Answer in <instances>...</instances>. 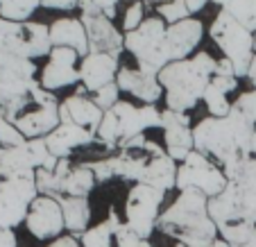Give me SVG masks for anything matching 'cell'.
I'll return each mask as SVG.
<instances>
[{
	"instance_id": "obj_14",
	"label": "cell",
	"mask_w": 256,
	"mask_h": 247,
	"mask_svg": "<svg viewBox=\"0 0 256 247\" xmlns=\"http://www.w3.org/2000/svg\"><path fill=\"white\" fill-rule=\"evenodd\" d=\"M161 130H164V138H166V152L177 164L186 161L190 152H195V136L188 114L164 109L161 112Z\"/></svg>"
},
{
	"instance_id": "obj_31",
	"label": "cell",
	"mask_w": 256,
	"mask_h": 247,
	"mask_svg": "<svg viewBox=\"0 0 256 247\" xmlns=\"http://www.w3.org/2000/svg\"><path fill=\"white\" fill-rule=\"evenodd\" d=\"M41 7V0H0V18L25 23Z\"/></svg>"
},
{
	"instance_id": "obj_17",
	"label": "cell",
	"mask_w": 256,
	"mask_h": 247,
	"mask_svg": "<svg viewBox=\"0 0 256 247\" xmlns=\"http://www.w3.org/2000/svg\"><path fill=\"white\" fill-rule=\"evenodd\" d=\"M202 36H204V25L202 20L193 18V16L186 20H179L174 25H168L166 28V44H168L170 64L193 57Z\"/></svg>"
},
{
	"instance_id": "obj_5",
	"label": "cell",
	"mask_w": 256,
	"mask_h": 247,
	"mask_svg": "<svg viewBox=\"0 0 256 247\" xmlns=\"http://www.w3.org/2000/svg\"><path fill=\"white\" fill-rule=\"evenodd\" d=\"M216 59L208 52H195L184 62H172L159 73V82L166 91V109L186 114L200 100L216 73Z\"/></svg>"
},
{
	"instance_id": "obj_6",
	"label": "cell",
	"mask_w": 256,
	"mask_h": 247,
	"mask_svg": "<svg viewBox=\"0 0 256 247\" xmlns=\"http://www.w3.org/2000/svg\"><path fill=\"white\" fill-rule=\"evenodd\" d=\"M50 25L36 20H16L0 18V62L7 59H39L50 54Z\"/></svg>"
},
{
	"instance_id": "obj_41",
	"label": "cell",
	"mask_w": 256,
	"mask_h": 247,
	"mask_svg": "<svg viewBox=\"0 0 256 247\" xmlns=\"http://www.w3.org/2000/svg\"><path fill=\"white\" fill-rule=\"evenodd\" d=\"M78 5L80 0H41V7H48V10H72Z\"/></svg>"
},
{
	"instance_id": "obj_40",
	"label": "cell",
	"mask_w": 256,
	"mask_h": 247,
	"mask_svg": "<svg viewBox=\"0 0 256 247\" xmlns=\"http://www.w3.org/2000/svg\"><path fill=\"white\" fill-rule=\"evenodd\" d=\"M114 240H116V245L118 247H138L140 242L145 240V238H140L136 232H132L130 227H127L125 222L118 227V232L114 234Z\"/></svg>"
},
{
	"instance_id": "obj_29",
	"label": "cell",
	"mask_w": 256,
	"mask_h": 247,
	"mask_svg": "<svg viewBox=\"0 0 256 247\" xmlns=\"http://www.w3.org/2000/svg\"><path fill=\"white\" fill-rule=\"evenodd\" d=\"M222 12L238 20L242 28L256 34V0H213Z\"/></svg>"
},
{
	"instance_id": "obj_39",
	"label": "cell",
	"mask_w": 256,
	"mask_h": 247,
	"mask_svg": "<svg viewBox=\"0 0 256 247\" xmlns=\"http://www.w3.org/2000/svg\"><path fill=\"white\" fill-rule=\"evenodd\" d=\"M145 20V12H143V2H132L127 7V12L122 14V30L125 32H134L140 28V23Z\"/></svg>"
},
{
	"instance_id": "obj_16",
	"label": "cell",
	"mask_w": 256,
	"mask_h": 247,
	"mask_svg": "<svg viewBox=\"0 0 256 247\" xmlns=\"http://www.w3.org/2000/svg\"><path fill=\"white\" fill-rule=\"evenodd\" d=\"M118 118V130H120V146L127 143L130 138L145 134V130L152 127H161V112L154 104H143V107H134L132 102H118L112 109ZM120 150V148H118Z\"/></svg>"
},
{
	"instance_id": "obj_52",
	"label": "cell",
	"mask_w": 256,
	"mask_h": 247,
	"mask_svg": "<svg viewBox=\"0 0 256 247\" xmlns=\"http://www.w3.org/2000/svg\"><path fill=\"white\" fill-rule=\"evenodd\" d=\"M0 182H2V180H0Z\"/></svg>"
},
{
	"instance_id": "obj_32",
	"label": "cell",
	"mask_w": 256,
	"mask_h": 247,
	"mask_svg": "<svg viewBox=\"0 0 256 247\" xmlns=\"http://www.w3.org/2000/svg\"><path fill=\"white\" fill-rule=\"evenodd\" d=\"M34 182H36V190H39V195L54 198V200L64 198V180L54 174V170L39 168L36 174H34Z\"/></svg>"
},
{
	"instance_id": "obj_12",
	"label": "cell",
	"mask_w": 256,
	"mask_h": 247,
	"mask_svg": "<svg viewBox=\"0 0 256 247\" xmlns=\"http://www.w3.org/2000/svg\"><path fill=\"white\" fill-rule=\"evenodd\" d=\"M39 198L34 177H16L0 182V227L14 229L25 222L32 202Z\"/></svg>"
},
{
	"instance_id": "obj_46",
	"label": "cell",
	"mask_w": 256,
	"mask_h": 247,
	"mask_svg": "<svg viewBox=\"0 0 256 247\" xmlns=\"http://www.w3.org/2000/svg\"><path fill=\"white\" fill-rule=\"evenodd\" d=\"M206 2H208V0H186V5H188L190 16L198 14V12H202L204 7H206Z\"/></svg>"
},
{
	"instance_id": "obj_27",
	"label": "cell",
	"mask_w": 256,
	"mask_h": 247,
	"mask_svg": "<svg viewBox=\"0 0 256 247\" xmlns=\"http://www.w3.org/2000/svg\"><path fill=\"white\" fill-rule=\"evenodd\" d=\"M122 222L125 220H120V216L116 214V208H112L106 220H102L96 227H88L80 236V245L82 247H114V234L118 232V227Z\"/></svg>"
},
{
	"instance_id": "obj_37",
	"label": "cell",
	"mask_w": 256,
	"mask_h": 247,
	"mask_svg": "<svg viewBox=\"0 0 256 247\" xmlns=\"http://www.w3.org/2000/svg\"><path fill=\"white\" fill-rule=\"evenodd\" d=\"M118 96H120V88H118L116 82H112V84H106V86H102L100 91L93 96V102H96L102 112H109V109H114L118 102H120Z\"/></svg>"
},
{
	"instance_id": "obj_11",
	"label": "cell",
	"mask_w": 256,
	"mask_h": 247,
	"mask_svg": "<svg viewBox=\"0 0 256 247\" xmlns=\"http://www.w3.org/2000/svg\"><path fill=\"white\" fill-rule=\"evenodd\" d=\"M164 198L166 195L161 190L145 184H134L125 200V224L148 240L159 222V208Z\"/></svg>"
},
{
	"instance_id": "obj_43",
	"label": "cell",
	"mask_w": 256,
	"mask_h": 247,
	"mask_svg": "<svg viewBox=\"0 0 256 247\" xmlns=\"http://www.w3.org/2000/svg\"><path fill=\"white\" fill-rule=\"evenodd\" d=\"M93 2H96L98 7H100L102 12H104L106 16H109V18H116V5L118 2H120V0H93Z\"/></svg>"
},
{
	"instance_id": "obj_20",
	"label": "cell",
	"mask_w": 256,
	"mask_h": 247,
	"mask_svg": "<svg viewBox=\"0 0 256 247\" xmlns=\"http://www.w3.org/2000/svg\"><path fill=\"white\" fill-rule=\"evenodd\" d=\"M116 84L120 91L132 93L143 104H156L164 98V86H161L159 78L150 73H143L140 68H120Z\"/></svg>"
},
{
	"instance_id": "obj_26",
	"label": "cell",
	"mask_w": 256,
	"mask_h": 247,
	"mask_svg": "<svg viewBox=\"0 0 256 247\" xmlns=\"http://www.w3.org/2000/svg\"><path fill=\"white\" fill-rule=\"evenodd\" d=\"M64 211V224L70 236L80 238L91 224V204L88 198H62L59 200Z\"/></svg>"
},
{
	"instance_id": "obj_23",
	"label": "cell",
	"mask_w": 256,
	"mask_h": 247,
	"mask_svg": "<svg viewBox=\"0 0 256 247\" xmlns=\"http://www.w3.org/2000/svg\"><path fill=\"white\" fill-rule=\"evenodd\" d=\"M52 48H72L80 57L88 54V36L80 18H57L50 25Z\"/></svg>"
},
{
	"instance_id": "obj_15",
	"label": "cell",
	"mask_w": 256,
	"mask_h": 247,
	"mask_svg": "<svg viewBox=\"0 0 256 247\" xmlns=\"http://www.w3.org/2000/svg\"><path fill=\"white\" fill-rule=\"evenodd\" d=\"M78 57L72 48H52L48 54V64L41 70V86L46 91L54 93L59 88L72 86L80 82V68H78Z\"/></svg>"
},
{
	"instance_id": "obj_1",
	"label": "cell",
	"mask_w": 256,
	"mask_h": 247,
	"mask_svg": "<svg viewBox=\"0 0 256 247\" xmlns=\"http://www.w3.org/2000/svg\"><path fill=\"white\" fill-rule=\"evenodd\" d=\"M195 150L218 164H232L242 156H256V125L232 107L224 118H204L193 127Z\"/></svg>"
},
{
	"instance_id": "obj_24",
	"label": "cell",
	"mask_w": 256,
	"mask_h": 247,
	"mask_svg": "<svg viewBox=\"0 0 256 247\" xmlns=\"http://www.w3.org/2000/svg\"><path fill=\"white\" fill-rule=\"evenodd\" d=\"M39 170L36 159L30 150V140L25 146H14L0 150V180H16V177H34Z\"/></svg>"
},
{
	"instance_id": "obj_9",
	"label": "cell",
	"mask_w": 256,
	"mask_h": 247,
	"mask_svg": "<svg viewBox=\"0 0 256 247\" xmlns=\"http://www.w3.org/2000/svg\"><path fill=\"white\" fill-rule=\"evenodd\" d=\"M80 20L84 23L88 36V52L96 54H112L120 57L125 50V34L114 25V20L93 2V0H80Z\"/></svg>"
},
{
	"instance_id": "obj_51",
	"label": "cell",
	"mask_w": 256,
	"mask_h": 247,
	"mask_svg": "<svg viewBox=\"0 0 256 247\" xmlns=\"http://www.w3.org/2000/svg\"><path fill=\"white\" fill-rule=\"evenodd\" d=\"M174 247H186V245H182V242H177V245H174Z\"/></svg>"
},
{
	"instance_id": "obj_4",
	"label": "cell",
	"mask_w": 256,
	"mask_h": 247,
	"mask_svg": "<svg viewBox=\"0 0 256 247\" xmlns=\"http://www.w3.org/2000/svg\"><path fill=\"white\" fill-rule=\"evenodd\" d=\"M57 102V96L36 82V64L32 59L0 62V118L14 122L34 107Z\"/></svg>"
},
{
	"instance_id": "obj_45",
	"label": "cell",
	"mask_w": 256,
	"mask_h": 247,
	"mask_svg": "<svg viewBox=\"0 0 256 247\" xmlns=\"http://www.w3.org/2000/svg\"><path fill=\"white\" fill-rule=\"evenodd\" d=\"M70 170H72L70 161H68V159H59L57 168H54V174H57V177H62V180H66L68 174H70Z\"/></svg>"
},
{
	"instance_id": "obj_47",
	"label": "cell",
	"mask_w": 256,
	"mask_h": 247,
	"mask_svg": "<svg viewBox=\"0 0 256 247\" xmlns=\"http://www.w3.org/2000/svg\"><path fill=\"white\" fill-rule=\"evenodd\" d=\"M247 80H250L252 84H254V88H256V52H254V57H252V64H250V68H247V75H245Z\"/></svg>"
},
{
	"instance_id": "obj_48",
	"label": "cell",
	"mask_w": 256,
	"mask_h": 247,
	"mask_svg": "<svg viewBox=\"0 0 256 247\" xmlns=\"http://www.w3.org/2000/svg\"><path fill=\"white\" fill-rule=\"evenodd\" d=\"M213 247H232V245H229V242L224 240V238H220V236H218L216 240H213Z\"/></svg>"
},
{
	"instance_id": "obj_8",
	"label": "cell",
	"mask_w": 256,
	"mask_h": 247,
	"mask_svg": "<svg viewBox=\"0 0 256 247\" xmlns=\"http://www.w3.org/2000/svg\"><path fill=\"white\" fill-rule=\"evenodd\" d=\"M208 34H211L213 44L222 50L224 59L234 64V70L238 78H245L252 57H254V34L222 10L213 18Z\"/></svg>"
},
{
	"instance_id": "obj_19",
	"label": "cell",
	"mask_w": 256,
	"mask_h": 247,
	"mask_svg": "<svg viewBox=\"0 0 256 247\" xmlns=\"http://www.w3.org/2000/svg\"><path fill=\"white\" fill-rule=\"evenodd\" d=\"M86 93L88 91L82 86L78 93H72L70 98H66V100L59 104V118H62V122H75V125H80V127L98 132L104 112L98 107L91 98H86Z\"/></svg>"
},
{
	"instance_id": "obj_10",
	"label": "cell",
	"mask_w": 256,
	"mask_h": 247,
	"mask_svg": "<svg viewBox=\"0 0 256 247\" xmlns=\"http://www.w3.org/2000/svg\"><path fill=\"white\" fill-rule=\"evenodd\" d=\"M177 188H195L206 195L208 200H213L227 188V174L222 168H218L213 159L195 150L177 168Z\"/></svg>"
},
{
	"instance_id": "obj_7",
	"label": "cell",
	"mask_w": 256,
	"mask_h": 247,
	"mask_svg": "<svg viewBox=\"0 0 256 247\" xmlns=\"http://www.w3.org/2000/svg\"><path fill=\"white\" fill-rule=\"evenodd\" d=\"M166 28L168 25L159 16H148L140 23L138 30L125 32V48L138 62V68L143 73L156 75L170 64L168 44H166Z\"/></svg>"
},
{
	"instance_id": "obj_30",
	"label": "cell",
	"mask_w": 256,
	"mask_h": 247,
	"mask_svg": "<svg viewBox=\"0 0 256 247\" xmlns=\"http://www.w3.org/2000/svg\"><path fill=\"white\" fill-rule=\"evenodd\" d=\"M218 234L232 247H256V224H224V227H218Z\"/></svg>"
},
{
	"instance_id": "obj_18",
	"label": "cell",
	"mask_w": 256,
	"mask_h": 247,
	"mask_svg": "<svg viewBox=\"0 0 256 247\" xmlns=\"http://www.w3.org/2000/svg\"><path fill=\"white\" fill-rule=\"evenodd\" d=\"M118 70H120L118 57L88 52L86 57H82V64H80V82L86 91L98 93L102 86L116 82Z\"/></svg>"
},
{
	"instance_id": "obj_2",
	"label": "cell",
	"mask_w": 256,
	"mask_h": 247,
	"mask_svg": "<svg viewBox=\"0 0 256 247\" xmlns=\"http://www.w3.org/2000/svg\"><path fill=\"white\" fill-rule=\"evenodd\" d=\"M156 229L186 247H213L220 236L208 214V198L195 188L179 190L177 200L159 216Z\"/></svg>"
},
{
	"instance_id": "obj_28",
	"label": "cell",
	"mask_w": 256,
	"mask_h": 247,
	"mask_svg": "<svg viewBox=\"0 0 256 247\" xmlns=\"http://www.w3.org/2000/svg\"><path fill=\"white\" fill-rule=\"evenodd\" d=\"M96 184V174L86 164L72 166L70 174L64 180V198H88Z\"/></svg>"
},
{
	"instance_id": "obj_38",
	"label": "cell",
	"mask_w": 256,
	"mask_h": 247,
	"mask_svg": "<svg viewBox=\"0 0 256 247\" xmlns=\"http://www.w3.org/2000/svg\"><path fill=\"white\" fill-rule=\"evenodd\" d=\"M232 107L236 109V112L245 114V116L256 125V88H252V91H247V93H240Z\"/></svg>"
},
{
	"instance_id": "obj_3",
	"label": "cell",
	"mask_w": 256,
	"mask_h": 247,
	"mask_svg": "<svg viewBox=\"0 0 256 247\" xmlns=\"http://www.w3.org/2000/svg\"><path fill=\"white\" fill-rule=\"evenodd\" d=\"M227 188L208 200V214L216 227L224 224H256V156H242L222 166Z\"/></svg>"
},
{
	"instance_id": "obj_33",
	"label": "cell",
	"mask_w": 256,
	"mask_h": 247,
	"mask_svg": "<svg viewBox=\"0 0 256 247\" xmlns=\"http://www.w3.org/2000/svg\"><path fill=\"white\" fill-rule=\"evenodd\" d=\"M211 84L224 93H234L238 88V75H236L234 64L229 62V59L222 57L216 64V73H213V78H211Z\"/></svg>"
},
{
	"instance_id": "obj_50",
	"label": "cell",
	"mask_w": 256,
	"mask_h": 247,
	"mask_svg": "<svg viewBox=\"0 0 256 247\" xmlns=\"http://www.w3.org/2000/svg\"><path fill=\"white\" fill-rule=\"evenodd\" d=\"M254 52H256V34H254Z\"/></svg>"
},
{
	"instance_id": "obj_42",
	"label": "cell",
	"mask_w": 256,
	"mask_h": 247,
	"mask_svg": "<svg viewBox=\"0 0 256 247\" xmlns=\"http://www.w3.org/2000/svg\"><path fill=\"white\" fill-rule=\"evenodd\" d=\"M0 247H18V238H16L14 229L0 227Z\"/></svg>"
},
{
	"instance_id": "obj_25",
	"label": "cell",
	"mask_w": 256,
	"mask_h": 247,
	"mask_svg": "<svg viewBox=\"0 0 256 247\" xmlns=\"http://www.w3.org/2000/svg\"><path fill=\"white\" fill-rule=\"evenodd\" d=\"M177 168H179L177 161H174L168 152H164V154H159V156H152L138 184L156 188L166 195L168 190L177 188Z\"/></svg>"
},
{
	"instance_id": "obj_22",
	"label": "cell",
	"mask_w": 256,
	"mask_h": 247,
	"mask_svg": "<svg viewBox=\"0 0 256 247\" xmlns=\"http://www.w3.org/2000/svg\"><path fill=\"white\" fill-rule=\"evenodd\" d=\"M96 140H98L96 132L86 130V127H80V125H75V122H59L57 130L46 136L48 150L52 152L57 159H68L75 148L91 146Z\"/></svg>"
},
{
	"instance_id": "obj_35",
	"label": "cell",
	"mask_w": 256,
	"mask_h": 247,
	"mask_svg": "<svg viewBox=\"0 0 256 247\" xmlns=\"http://www.w3.org/2000/svg\"><path fill=\"white\" fill-rule=\"evenodd\" d=\"M156 14H159V18H164V23H168V25H174V23H179V20L190 18L186 0H170V2H164V5L156 7Z\"/></svg>"
},
{
	"instance_id": "obj_49",
	"label": "cell",
	"mask_w": 256,
	"mask_h": 247,
	"mask_svg": "<svg viewBox=\"0 0 256 247\" xmlns=\"http://www.w3.org/2000/svg\"><path fill=\"white\" fill-rule=\"evenodd\" d=\"M138 247H152V242H150V240H143Z\"/></svg>"
},
{
	"instance_id": "obj_36",
	"label": "cell",
	"mask_w": 256,
	"mask_h": 247,
	"mask_svg": "<svg viewBox=\"0 0 256 247\" xmlns=\"http://www.w3.org/2000/svg\"><path fill=\"white\" fill-rule=\"evenodd\" d=\"M28 138L18 132V127L14 122H10L7 118H0V150H7V148L14 146H25Z\"/></svg>"
},
{
	"instance_id": "obj_21",
	"label": "cell",
	"mask_w": 256,
	"mask_h": 247,
	"mask_svg": "<svg viewBox=\"0 0 256 247\" xmlns=\"http://www.w3.org/2000/svg\"><path fill=\"white\" fill-rule=\"evenodd\" d=\"M59 104L62 102H50L46 107H34L30 112H25L23 116H18L14 120V125L18 127V132L28 140L32 138H46L48 134H52L59 127L62 118H59Z\"/></svg>"
},
{
	"instance_id": "obj_44",
	"label": "cell",
	"mask_w": 256,
	"mask_h": 247,
	"mask_svg": "<svg viewBox=\"0 0 256 247\" xmlns=\"http://www.w3.org/2000/svg\"><path fill=\"white\" fill-rule=\"evenodd\" d=\"M48 247H82V245H80V238H75V236H62L54 242H50Z\"/></svg>"
},
{
	"instance_id": "obj_34",
	"label": "cell",
	"mask_w": 256,
	"mask_h": 247,
	"mask_svg": "<svg viewBox=\"0 0 256 247\" xmlns=\"http://www.w3.org/2000/svg\"><path fill=\"white\" fill-rule=\"evenodd\" d=\"M204 102H206V109L213 118H224L232 114V102L227 100V93L213 84H208V88L204 91Z\"/></svg>"
},
{
	"instance_id": "obj_13",
	"label": "cell",
	"mask_w": 256,
	"mask_h": 247,
	"mask_svg": "<svg viewBox=\"0 0 256 247\" xmlns=\"http://www.w3.org/2000/svg\"><path fill=\"white\" fill-rule=\"evenodd\" d=\"M25 227L36 240H57V238H62V232L66 229V224H64V211L59 200L39 195L30 206Z\"/></svg>"
}]
</instances>
